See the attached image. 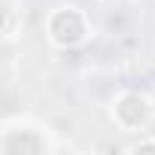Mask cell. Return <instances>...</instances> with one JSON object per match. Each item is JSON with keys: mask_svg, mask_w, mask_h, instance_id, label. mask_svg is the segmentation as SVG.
<instances>
[{"mask_svg": "<svg viewBox=\"0 0 155 155\" xmlns=\"http://www.w3.org/2000/svg\"><path fill=\"white\" fill-rule=\"evenodd\" d=\"M58 149L55 131L31 116L0 122V155H52Z\"/></svg>", "mask_w": 155, "mask_h": 155, "instance_id": "obj_2", "label": "cell"}, {"mask_svg": "<svg viewBox=\"0 0 155 155\" xmlns=\"http://www.w3.org/2000/svg\"><path fill=\"white\" fill-rule=\"evenodd\" d=\"M91 34H94V28H91L88 12L76 3H61V6L49 9L43 18V37L55 52L82 49V46H88Z\"/></svg>", "mask_w": 155, "mask_h": 155, "instance_id": "obj_1", "label": "cell"}, {"mask_svg": "<svg viewBox=\"0 0 155 155\" xmlns=\"http://www.w3.org/2000/svg\"><path fill=\"white\" fill-rule=\"evenodd\" d=\"M107 116L113 122L116 131L134 137L140 131H149V125L155 122V101L146 94V91H137V88H122L110 97V107H107Z\"/></svg>", "mask_w": 155, "mask_h": 155, "instance_id": "obj_3", "label": "cell"}, {"mask_svg": "<svg viewBox=\"0 0 155 155\" xmlns=\"http://www.w3.org/2000/svg\"><path fill=\"white\" fill-rule=\"evenodd\" d=\"M122 152H128V155H143V152H155V137L149 134V131H140V134H134V140H128L125 146H122Z\"/></svg>", "mask_w": 155, "mask_h": 155, "instance_id": "obj_4", "label": "cell"}]
</instances>
